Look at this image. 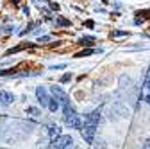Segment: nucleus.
<instances>
[{
	"label": "nucleus",
	"instance_id": "obj_1",
	"mask_svg": "<svg viewBox=\"0 0 150 149\" xmlns=\"http://www.w3.org/2000/svg\"><path fill=\"white\" fill-rule=\"evenodd\" d=\"M81 133H82V138L86 144H93V138H95V133H97V126L95 124H88L84 122L82 129H81Z\"/></svg>",
	"mask_w": 150,
	"mask_h": 149
},
{
	"label": "nucleus",
	"instance_id": "obj_2",
	"mask_svg": "<svg viewBox=\"0 0 150 149\" xmlns=\"http://www.w3.org/2000/svg\"><path fill=\"white\" fill-rule=\"evenodd\" d=\"M64 122L70 126V128H73V129H82V120H81V117L77 115V111L75 113H71V115H66L64 117Z\"/></svg>",
	"mask_w": 150,
	"mask_h": 149
},
{
	"label": "nucleus",
	"instance_id": "obj_3",
	"mask_svg": "<svg viewBox=\"0 0 150 149\" xmlns=\"http://www.w3.org/2000/svg\"><path fill=\"white\" fill-rule=\"evenodd\" d=\"M73 144V138L70 137V135H61L57 140L54 142V149H66V147H70Z\"/></svg>",
	"mask_w": 150,
	"mask_h": 149
},
{
	"label": "nucleus",
	"instance_id": "obj_4",
	"mask_svg": "<svg viewBox=\"0 0 150 149\" xmlns=\"http://www.w3.org/2000/svg\"><path fill=\"white\" fill-rule=\"evenodd\" d=\"M36 97H38V101H40L41 106H48L50 95H48V92H47L45 86H38V88H36Z\"/></svg>",
	"mask_w": 150,
	"mask_h": 149
},
{
	"label": "nucleus",
	"instance_id": "obj_5",
	"mask_svg": "<svg viewBox=\"0 0 150 149\" xmlns=\"http://www.w3.org/2000/svg\"><path fill=\"white\" fill-rule=\"evenodd\" d=\"M50 92L54 94V97H57V99H59V102H61L63 106L70 104V99H68V95L64 94V90H63V88H59V86H52Z\"/></svg>",
	"mask_w": 150,
	"mask_h": 149
},
{
	"label": "nucleus",
	"instance_id": "obj_6",
	"mask_svg": "<svg viewBox=\"0 0 150 149\" xmlns=\"http://www.w3.org/2000/svg\"><path fill=\"white\" fill-rule=\"evenodd\" d=\"M98 120H100V113H98V111H91L89 115H86V120H84V122L98 126Z\"/></svg>",
	"mask_w": 150,
	"mask_h": 149
},
{
	"label": "nucleus",
	"instance_id": "obj_7",
	"mask_svg": "<svg viewBox=\"0 0 150 149\" xmlns=\"http://www.w3.org/2000/svg\"><path fill=\"white\" fill-rule=\"evenodd\" d=\"M13 101H14L13 94H9V92H6V90L0 92V102H2V104H11Z\"/></svg>",
	"mask_w": 150,
	"mask_h": 149
},
{
	"label": "nucleus",
	"instance_id": "obj_8",
	"mask_svg": "<svg viewBox=\"0 0 150 149\" xmlns=\"http://www.w3.org/2000/svg\"><path fill=\"white\" fill-rule=\"evenodd\" d=\"M59 106H61V102H59V99L57 97H50V101H48V110L52 111V113H55V111L59 110Z\"/></svg>",
	"mask_w": 150,
	"mask_h": 149
},
{
	"label": "nucleus",
	"instance_id": "obj_9",
	"mask_svg": "<svg viewBox=\"0 0 150 149\" xmlns=\"http://www.w3.org/2000/svg\"><path fill=\"white\" fill-rule=\"evenodd\" d=\"M48 137L54 140V138H59L61 137V129L57 128V126H50L48 128Z\"/></svg>",
	"mask_w": 150,
	"mask_h": 149
},
{
	"label": "nucleus",
	"instance_id": "obj_10",
	"mask_svg": "<svg viewBox=\"0 0 150 149\" xmlns=\"http://www.w3.org/2000/svg\"><path fill=\"white\" fill-rule=\"evenodd\" d=\"M93 43H95L93 36H84V38H81V45H93Z\"/></svg>",
	"mask_w": 150,
	"mask_h": 149
},
{
	"label": "nucleus",
	"instance_id": "obj_11",
	"mask_svg": "<svg viewBox=\"0 0 150 149\" xmlns=\"http://www.w3.org/2000/svg\"><path fill=\"white\" fill-rule=\"evenodd\" d=\"M27 113H29V115H34V117H38V115H41V111L38 110V108H34V106H29V108H27Z\"/></svg>",
	"mask_w": 150,
	"mask_h": 149
},
{
	"label": "nucleus",
	"instance_id": "obj_12",
	"mask_svg": "<svg viewBox=\"0 0 150 149\" xmlns=\"http://www.w3.org/2000/svg\"><path fill=\"white\" fill-rule=\"evenodd\" d=\"M57 25H61V27H70V20H64V18H57Z\"/></svg>",
	"mask_w": 150,
	"mask_h": 149
},
{
	"label": "nucleus",
	"instance_id": "obj_13",
	"mask_svg": "<svg viewBox=\"0 0 150 149\" xmlns=\"http://www.w3.org/2000/svg\"><path fill=\"white\" fill-rule=\"evenodd\" d=\"M93 52H95V50H84V52H79L75 58H84V56H89V54H93Z\"/></svg>",
	"mask_w": 150,
	"mask_h": 149
},
{
	"label": "nucleus",
	"instance_id": "obj_14",
	"mask_svg": "<svg viewBox=\"0 0 150 149\" xmlns=\"http://www.w3.org/2000/svg\"><path fill=\"white\" fill-rule=\"evenodd\" d=\"M145 88L150 90V68H148V74H146V79H145Z\"/></svg>",
	"mask_w": 150,
	"mask_h": 149
},
{
	"label": "nucleus",
	"instance_id": "obj_15",
	"mask_svg": "<svg viewBox=\"0 0 150 149\" xmlns=\"http://www.w3.org/2000/svg\"><path fill=\"white\" fill-rule=\"evenodd\" d=\"M70 77H71V76H70V74H64V76L61 77V83H66V81H68Z\"/></svg>",
	"mask_w": 150,
	"mask_h": 149
},
{
	"label": "nucleus",
	"instance_id": "obj_16",
	"mask_svg": "<svg viewBox=\"0 0 150 149\" xmlns=\"http://www.w3.org/2000/svg\"><path fill=\"white\" fill-rule=\"evenodd\" d=\"M50 7H52V9H55V11L59 9V6H57V4H54V2H50Z\"/></svg>",
	"mask_w": 150,
	"mask_h": 149
},
{
	"label": "nucleus",
	"instance_id": "obj_17",
	"mask_svg": "<svg viewBox=\"0 0 150 149\" xmlns=\"http://www.w3.org/2000/svg\"><path fill=\"white\" fill-rule=\"evenodd\" d=\"M145 149H150V140H146V144H145Z\"/></svg>",
	"mask_w": 150,
	"mask_h": 149
},
{
	"label": "nucleus",
	"instance_id": "obj_18",
	"mask_svg": "<svg viewBox=\"0 0 150 149\" xmlns=\"http://www.w3.org/2000/svg\"><path fill=\"white\" fill-rule=\"evenodd\" d=\"M146 102H148V104H150V94H148V95H146Z\"/></svg>",
	"mask_w": 150,
	"mask_h": 149
}]
</instances>
